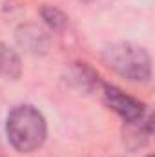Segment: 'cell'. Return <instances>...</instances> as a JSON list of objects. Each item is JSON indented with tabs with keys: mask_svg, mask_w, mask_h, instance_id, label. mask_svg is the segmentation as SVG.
<instances>
[{
	"mask_svg": "<svg viewBox=\"0 0 155 157\" xmlns=\"http://www.w3.org/2000/svg\"><path fill=\"white\" fill-rule=\"evenodd\" d=\"M22 75V59L20 55L0 40V78L17 80Z\"/></svg>",
	"mask_w": 155,
	"mask_h": 157,
	"instance_id": "7",
	"label": "cell"
},
{
	"mask_svg": "<svg viewBox=\"0 0 155 157\" xmlns=\"http://www.w3.org/2000/svg\"><path fill=\"white\" fill-rule=\"evenodd\" d=\"M104 64L119 77L130 82H150L153 73L152 55L146 48L133 42H113L102 49Z\"/></svg>",
	"mask_w": 155,
	"mask_h": 157,
	"instance_id": "2",
	"label": "cell"
},
{
	"mask_svg": "<svg viewBox=\"0 0 155 157\" xmlns=\"http://www.w3.org/2000/svg\"><path fill=\"white\" fill-rule=\"evenodd\" d=\"M148 157H153V155H148Z\"/></svg>",
	"mask_w": 155,
	"mask_h": 157,
	"instance_id": "9",
	"label": "cell"
},
{
	"mask_svg": "<svg viewBox=\"0 0 155 157\" xmlns=\"http://www.w3.org/2000/svg\"><path fill=\"white\" fill-rule=\"evenodd\" d=\"M153 135V117L146 113L137 121H128L122 126V144L130 152L142 150Z\"/></svg>",
	"mask_w": 155,
	"mask_h": 157,
	"instance_id": "4",
	"label": "cell"
},
{
	"mask_svg": "<svg viewBox=\"0 0 155 157\" xmlns=\"http://www.w3.org/2000/svg\"><path fill=\"white\" fill-rule=\"evenodd\" d=\"M39 15L42 18V22H44V26L53 33H62L70 24L68 15L60 7L51 6V4H42L39 9Z\"/></svg>",
	"mask_w": 155,
	"mask_h": 157,
	"instance_id": "8",
	"label": "cell"
},
{
	"mask_svg": "<svg viewBox=\"0 0 155 157\" xmlns=\"http://www.w3.org/2000/svg\"><path fill=\"white\" fill-rule=\"evenodd\" d=\"M99 91H100V97H102V102L106 104V108H110L124 122L137 121V119L146 115V104L141 99L126 93L124 90H120L115 84L102 80Z\"/></svg>",
	"mask_w": 155,
	"mask_h": 157,
	"instance_id": "3",
	"label": "cell"
},
{
	"mask_svg": "<svg viewBox=\"0 0 155 157\" xmlns=\"http://www.w3.org/2000/svg\"><path fill=\"white\" fill-rule=\"evenodd\" d=\"M7 143L18 154L39 150L47 137V122L44 113L33 104H17L6 117Z\"/></svg>",
	"mask_w": 155,
	"mask_h": 157,
	"instance_id": "1",
	"label": "cell"
},
{
	"mask_svg": "<svg viewBox=\"0 0 155 157\" xmlns=\"http://www.w3.org/2000/svg\"><path fill=\"white\" fill-rule=\"evenodd\" d=\"M68 82L77 90L84 93H91L100 88L102 78L100 75L86 62H73L68 70Z\"/></svg>",
	"mask_w": 155,
	"mask_h": 157,
	"instance_id": "5",
	"label": "cell"
},
{
	"mask_svg": "<svg viewBox=\"0 0 155 157\" xmlns=\"http://www.w3.org/2000/svg\"><path fill=\"white\" fill-rule=\"evenodd\" d=\"M17 42L18 46L28 51V53H46L47 48H49V37L47 33L35 26V24H26V26H20L17 29Z\"/></svg>",
	"mask_w": 155,
	"mask_h": 157,
	"instance_id": "6",
	"label": "cell"
}]
</instances>
